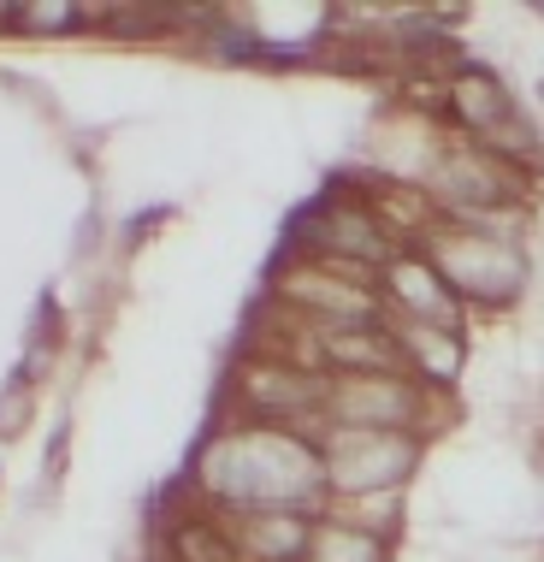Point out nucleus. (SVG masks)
<instances>
[{"mask_svg":"<svg viewBox=\"0 0 544 562\" xmlns=\"http://www.w3.org/2000/svg\"><path fill=\"white\" fill-rule=\"evenodd\" d=\"M515 113H521L515 95H509L503 78L486 71V66H456L444 78V119H450L456 136H467V143H486V136Z\"/></svg>","mask_w":544,"mask_h":562,"instance_id":"obj_8","label":"nucleus"},{"mask_svg":"<svg viewBox=\"0 0 544 562\" xmlns=\"http://www.w3.org/2000/svg\"><path fill=\"white\" fill-rule=\"evenodd\" d=\"M296 243L308 255H320V261H343V267H361V272H385L390 255L403 249L397 232L379 220V202H367V195H343V190L320 195V202L302 214Z\"/></svg>","mask_w":544,"mask_h":562,"instance_id":"obj_5","label":"nucleus"},{"mask_svg":"<svg viewBox=\"0 0 544 562\" xmlns=\"http://www.w3.org/2000/svg\"><path fill=\"white\" fill-rule=\"evenodd\" d=\"M385 326H390V338H397L403 368H408L415 385H427V391L456 385V373H462V331L420 326V321H385Z\"/></svg>","mask_w":544,"mask_h":562,"instance_id":"obj_9","label":"nucleus"},{"mask_svg":"<svg viewBox=\"0 0 544 562\" xmlns=\"http://www.w3.org/2000/svg\"><path fill=\"white\" fill-rule=\"evenodd\" d=\"M420 195L432 202L438 220H497L509 207H521L526 178L509 172L491 148L467 143V136H444V148L420 178Z\"/></svg>","mask_w":544,"mask_h":562,"instance_id":"obj_3","label":"nucleus"},{"mask_svg":"<svg viewBox=\"0 0 544 562\" xmlns=\"http://www.w3.org/2000/svg\"><path fill=\"white\" fill-rule=\"evenodd\" d=\"M379 291H385V321H420V326H444L462 331V302L438 279V267L420 249H397L390 267L379 272Z\"/></svg>","mask_w":544,"mask_h":562,"instance_id":"obj_7","label":"nucleus"},{"mask_svg":"<svg viewBox=\"0 0 544 562\" xmlns=\"http://www.w3.org/2000/svg\"><path fill=\"white\" fill-rule=\"evenodd\" d=\"M320 468H326V504H361V497L403 492L408 468L420 462L415 432H367V427H320Z\"/></svg>","mask_w":544,"mask_h":562,"instance_id":"obj_4","label":"nucleus"},{"mask_svg":"<svg viewBox=\"0 0 544 562\" xmlns=\"http://www.w3.org/2000/svg\"><path fill=\"white\" fill-rule=\"evenodd\" d=\"M420 255L462 308H509L526 291V249L515 232H497V220H438L420 237Z\"/></svg>","mask_w":544,"mask_h":562,"instance_id":"obj_2","label":"nucleus"},{"mask_svg":"<svg viewBox=\"0 0 544 562\" xmlns=\"http://www.w3.org/2000/svg\"><path fill=\"white\" fill-rule=\"evenodd\" d=\"M7 24L24 30V36H78L83 24H95V7H71V0H59V7H7Z\"/></svg>","mask_w":544,"mask_h":562,"instance_id":"obj_11","label":"nucleus"},{"mask_svg":"<svg viewBox=\"0 0 544 562\" xmlns=\"http://www.w3.org/2000/svg\"><path fill=\"white\" fill-rule=\"evenodd\" d=\"M24 415H30V385L24 379H12L7 391H0V438H12L24 427Z\"/></svg>","mask_w":544,"mask_h":562,"instance_id":"obj_12","label":"nucleus"},{"mask_svg":"<svg viewBox=\"0 0 544 562\" xmlns=\"http://www.w3.org/2000/svg\"><path fill=\"white\" fill-rule=\"evenodd\" d=\"M432 391L408 373H331L320 427H367V432H427Z\"/></svg>","mask_w":544,"mask_h":562,"instance_id":"obj_6","label":"nucleus"},{"mask_svg":"<svg viewBox=\"0 0 544 562\" xmlns=\"http://www.w3.org/2000/svg\"><path fill=\"white\" fill-rule=\"evenodd\" d=\"M302 562H390V539L320 509L314 527H308V551H302Z\"/></svg>","mask_w":544,"mask_h":562,"instance_id":"obj_10","label":"nucleus"},{"mask_svg":"<svg viewBox=\"0 0 544 562\" xmlns=\"http://www.w3.org/2000/svg\"><path fill=\"white\" fill-rule=\"evenodd\" d=\"M184 492L219 515H320L326 468L308 432L267 427V420H219L202 438Z\"/></svg>","mask_w":544,"mask_h":562,"instance_id":"obj_1","label":"nucleus"}]
</instances>
